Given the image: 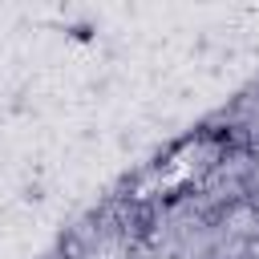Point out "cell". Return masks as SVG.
I'll return each instance as SVG.
<instances>
[{"label":"cell","instance_id":"obj_1","mask_svg":"<svg viewBox=\"0 0 259 259\" xmlns=\"http://www.w3.org/2000/svg\"><path fill=\"white\" fill-rule=\"evenodd\" d=\"M121 227H125V235H130V239H150V235H154V227H158V206H154L150 198L130 202V206H125Z\"/></svg>","mask_w":259,"mask_h":259},{"label":"cell","instance_id":"obj_2","mask_svg":"<svg viewBox=\"0 0 259 259\" xmlns=\"http://www.w3.org/2000/svg\"><path fill=\"white\" fill-rule=\"evenodd\" d=\"M24 198H28V202H40V198H45V186H40V182H36V186H24Z\"/></svg>","mask_w":259,"mask_h":259},{"label":"cell","instance_id":"obj_3","mask_svg":"<svg viewBox=\"0 0 259 259\" xmlns=\"http://www.w3.org/2000/svg\"><path fill=\"white\" fill-rule=\"evenodd\" d=\"M73 36H77V40H89V36H93V28H89V24H77V28H73Z\"/></svg>","mask_w":259,"mask_h":259}]
</instances>
